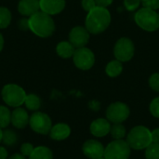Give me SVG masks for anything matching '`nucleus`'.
Masks as SVG:
<instances>
[{
	"mask_svg": "<svg viewBox=\"0 0 159 159\" xmlns=\"http://www.w3.org/2000/svg\"><path fill=\"white\" fill-rule=\"evenodd\" d=\"M81 6H82L83 9L87 12H89L90 10H92L94 7H97L95 0H82Z\"/></svg>",
	"mask_w": 159,
	"mask_h": 159,
	"instance_id": "32",
	"label": "nucleus"
},
{
	"mask_svg": "<svg viewBox=\"0 0 159 159\" xmlns=\"http://www.w3.org/2000/svg\"><path fill=\"white\" fill-rule=\"evenodd\" d=\"M12 15L10 10L6 7H0V29H5L9 26Z\"/></svg>",
	"mask_w": 159,
	"mask_h": 159,
	"instance_id": "25",
	"label": "nucleus"
},
{
	"mask_svg": "<svg viewBox=\"0 0 159 159\" xmlns=\"http://www.w3.org/2000/svg\"><path fill=\"white\" fill-rule=\"evenodd\" d=\"M7 151L4 146H0V159L7 158Z\"/></svg>",
	"mask_w": 159,
	"mask_h": 159,
	"instance_id": "36",
	"label": "nucleus"
},
{
	"mask_svg": "<svg viewBox=\"0 0 159 159\" xmlns=\"http://www.w3.org/2000/svg\"><path fill=\"white\" fill-rule=\"evenodd\" d=\"M114 0H95L96 5L98 7H109Z\"/></svg>",
	"mask_w": 159,
	"mask_h": 159,
	"instance_id": "34",
	"label": "nucleus"
},
{
	"mask_svg": "<svg viewBox=\"0 0 159 159\" xmlns=\"http://www.w3.org/2000/svg\"><path fill=\"white\" fill-rule=\"evenodd\" d=\"M111 124L106 118H98L91 122L89 127L90 133L97 138H102L110 133Z\"/></svg>",
	"mask_w": 159,
	"mask_h": 159,
	"instance_id": "15",
	"label": "nucleus"
},
{
	"mask_svg": "<svg viewBox=\"0 0 159 159\" xmlns=\"http://www.w3.org/2000/svg\"><path fill=\"white\" fill-rule=\"evenodd\" d=\"M143 7L151 8L154 10L159 9V0H141Z\"/></svg>",
	"mask_w": 159,
	"mask_h": 159,
	"instance_id": "31",
	"label": "nucleus"
},
{
	"mask_svg": "<svg viewBox=\"0 0 159 159\" xmlns=\"http://www.w3.org/2000/svg\"><path fill=\"white\" fill-rule=\"evenodd\" d=\"M152 143L159 144V128L155 129L152 131Z\"/></svg>",
	"mask_w": 159,
	"mask_h": 159,
	"instance_id": "35",
	"label": "nucleus"
},
{
	"mask_svg": "<svg viewBox=\"0 0 159 159\" xmlns=\"http://www.w3.org/2000/svg\"><path fill=\"white\" fill-rule=\"evenodd\" d=\"M110 133L114 140H123L126 137L127 130L122 123H114L111 126Z\"/></svg>",
	"mask_w": 159,
	"mask_h": 159,
	"instance_id": "23",
	"label": "nucleus"
},
{
	"mask_svg": "<svg viewBox=\"0 0 159 159\" xmlns=\"http://www.w3.org/2000/svg\"><path fill=\"white\" fill-rule=\"evenodd\" d=\"M30 116L26 109L21 106L14 108L11 112V124L15 129H22L29 125Z\"/></svg>",
	"mask_w": 159,
	"mask_h": 159,
	"instance_id": "13",
	"label": "nucleus"
},
{
	"mask_svg": "<svg viewBox=\"0 0 159 159\" xmlns=\"http://www.w3.org/2000/svg\"><path fill=\"white\" fill-rule=\"evenodd\" d=\"M97 159H105L104 157H101V158H97Z\"/></svg>",
	"mask_w": 159,
	"mask_h": 159,
	"instance_id": "41",
	"label": "nucleus"
},
{
	"mask_svg": "<svg viewBox=\"0 0 159 159\" xmlns=\"http://www.w3.org/2000/svg\"><path fill=\"white\" fill-rule=\"evenodd\" d=\"M29 126L34 132L40 135H47L49 134L53 125L51 118L47 114L36 111L30 116Z\"/></svg>",
	"mask_w": 159,
	"mask_h": 159,
	"instance_id": "8",
	"label": "nucleus"
},
{
	"mask_svg": "<svg viewBox=\"0 0 159 159\" xmlns=\"http://www.w3.org/2000/svg\"><path fill=\"white\" fill-rule=\"evenodd\" d=\"M149 87L154 90L159 92V73H155L153 74L148 80Z\"/></svg>",
	"mask_w": 159,
	"mask_h": 159,
	"instance_id": "27",
	"label": "nucleus"
},
{
	"mask_svg": "<svg viewBox=\"0 0 159 159\" xmlns=\"http://www.w3.org/2000/svg\"><path fill=\"white\" fill-rule=\"evenodd\" d=\"M10 123H11L10 110L5 105H0V128L2 129H7Z\"/></svg>",
	"mask_w": 159,
	"mask_h": 159,
	"instance_id": "24",
	"label": "nucleus"
},
{
	"mask_svg": "<svg viewBox=\"0 0 159 159\" xmlns=\"http://www.w3.org/2000/svg\"><path fill=\"white\" fill-rule=\"evenodd\" d=\"M40 10L52 16L61 13L65 6V0H39Z\"/></svg>",
	"mask_w": 159,
	"mask_h": 159,
	"instance_id": "14",
	"label": "nucleus"
},
{
	"mask_svg": "<svg viewBox=\"0 0 159 159\" xmlns=\"http://www.w3.org/2000/svg\"><path fill=\"white\" fill-rule=\"evenodd\" d=\"M2 99L4 102L13 108H17L24 104L26 98L25 90L16 84H7L3 87L1 91Z\"/></svg>",
	"mask_w": 159,
	"mask_h": 159,
	"instance_id": "5",
	"label": "nucleus"
},
{
	"mask_svg": "<svg viewBox=\"0 0 159 159\" xmlns=\"http://www.w3.org/2000/svg\"><path fill=\"white\" fill-rule=\"evenodd\" d=\"M75 48L69 41H61L56 47V53L62 59H69L74 56Z\"/></svg>",
	"mask_w": 159,
	"mask_h": 159,
	"instance_id": "18",
	"label": "nucleus"
},
{
	"mask_svg": "<svg viewBox=\"0 0 159 159\" xmlns=\"http://www.w3.org/2000/svg\"><path fill=\"white\" fill-rule=\"evenodd\" d=\"M135 53V46L133 41L129 37L119 38L114 48V55L116 60L121 62L129 61Z\"/></svg>",
	"mask_w": 159,
	"mask_h": 159,
	"instance_id": "7",
	"label": "nucleus"
},
{
	"mask_svg": "<svg viewBox=\"0 0 159 159\" xmlns=\"http://www.w3.org/2000/svg\"><path fill=\"white\" fill-rule=\"evenodd\" d=\"M158 15H159V13H158Z\"/></svg>",
	"mask_w": 159,
	"mask_h": 159,
	"instance_id": "42",
	"label": "nucleus"
},
{
	"mask_svg": "<svg viewBox=\"0 0 159 159\" xmlns=\"http://www.w3.org/2000/svg\"><path fill=\"white\" fill-rule=\"evenodd\" d=\"M8 159H26V157H24L20 153H16V154H13L12 156H10Z\"/></svg>",
	"mask_w": 159,
	"mask_h": 159,
	"instance_id": "37",
	"label": "nucleus"
},
{
	"mask_svg": "<svg viewBox=\"0 0 159 159\" xmlns=\"http://www.w3.org/2000/svg\"><path fill=\"white\" fill-rule=\"evenodd\" d=\"M105 147L97 140L91 139L86 141L82 145L83 154L89 159H97L103 157Z\"/></svg>",
	"mask_w": 159,
	"mask_h": 159,
	"instance_id": "12",
	"label": "nucleus"
},
{
	"mask_svg": "<svg viewBox=\"0 0 159 159\" xmlns=\"http://www.w3.org/2000/svg\"><path fill=\"white\" fill-rule=\"evenodd\" d=\"M90 104V106H91V109H93V110H98L99 108H100V103L98 102H96V101H93L92 102H90L89 103Z\"/></svg>",
	"mask_w": 159,
	"mask_h": 159,
	"instance_id": "38",
	"label": "nucleus"
},
{
	"mask_svg": "<svg viewBox=\"0 0 159 159\" xmlns=\"http://www.w3.org/2000/svg\"><path fill=\"white\" fill-rule=\"evenodd\" d=\"M123 71V64L118 60L111 61L105 67V73L110 77H117Z\"/></svg>",
	"mask_w": 159,
	"mask_h": 159,
	"instance_id": "20",
	"label": "nucleus"
},
{
	"mask_svg": "<svg viewBox=\"0 0 159 159\" xmlns=\"http://www.w3.org/2000/svg\"><path fill=\"white\" fill-rule=\"evenodd\" d=\"M149 110H150V113L151 115L156 117V118H159V97L155 98L151 103H150V106H149Z\"/></svg>",
	"mask_w": 159,
	"mask_h": 159,
	"instance_id": "28",
	"label": "nucleus"
},
{
	"mask_svg": "<svg viewBox=\"0 0 159 159\" xmlns=\"http://www.w3.org/2000/svg\"><path fill=\"white\" fill-rule=\"evenodd\" d=\"M29 30L41 38H47L53 34L56 26L52 17L41 10L28 19Z\"/></svg>",
	"mask_w": 159,
	"mask_h": 159,
	"instance_id": "2",
	"label": "nucleus"
},
{
	"mask_svg": "<svg viewBox=\"0 0 159 159\" xmlns=\"http://www.w3.org/2000/svg\"><path fill=\"white\" fill-rule=\"evenodd\" d=\"M145 158L159 159V144L152 143L145 149Z\"/></svg>",
	"mask_w": 159,
	"mask_h": 159,
	"instance_id": "26",
	"label": "nucleus"
},
{
	"mask_svg": "<svg viewBox=\"0 0 159 159\" xmlns=\"http://www.w3.org/2000/svg\"><path fill=\"white\" fill-rule=\"evenodd\" d=\"M111 13L107 7H96L86 17L85 27L92 34H99L104 32L111 23Z\"/></svg>",
	"mask_w": 159,
	"mask_h": 159,
	"instance_id": "1",
	"label": "nucleus"
},
{
	"mask_svg": "<svg viewBox=\"0 0 159 159\" xmlns=\"http://www.w3.org/2000/svg\"><path fill=\"white\" fill-rule=\"evenodd\" d=\"M18 25H19V28L22 31H27L29 30V24H28V19L26 18H23V19H20L18 22Z\"/></svg>",
	"mask_w": 159,
	"mask_h": 159,
	"instance_id": "33",
	"label": "nucleus"
},
{
	"mask_svg": "<svg viewBox=\"0 0 159 159\" xmlns=\"http://www.w3.org/2000/svg\"><path fill=\"white\" fill-rule=\"evenodd\" d=\"M4 44H5L4 37H3L2 34L0 33V52L2 51V49H3V48H4Z\"/></svg>",
	"mask_w": 159,
	"mask_h": 159,
	"instance_id": "39",
	"label": "nucleus"
},
{
	"mask_svg": "<svg viewBox=\"0 0 159 159\" xmlns=\"http://www.w3.org/2000/svg\"><path fill=\"white\" fill-rule=\"evenodd\" d=\"M136 24L146 32H155L159 28V15L157 10L142 7L134 15Z\"/></svg>",
	"mask_w": 159,
	"mask_h": 159,
	"instance_id": "4",
	"label": "nucleus"
},
{
	"mask_svg": "<svg viewBox=\"0 0 159 159\" xmlns=\"http://www.w3.org/2000/svg\"><path fill=\"white\" fill-rule=\"evenodd\" d=\"M90 34L87 30L86 27L83 26H75L69 33V42L75 48H83L89 41Z\"/></svg>",
	"mask_w": 159,
	"mask_h": 159,
	"instance_id": "11",
	"label": "nucleus"
},
{
	"mask_svg": "<svg viewBox=\"0 0 159 159\" xmlns=\"http://www.w3.org/2000/svg\"><path fill=\"white\" fill-rule=\"evenodd\" d=\"M71 134V128L66 123H58L52 126L49 136L54 141H64L66 140Z\"/></svg>",
	"mask_w": 159,
	"mask_h": 159,
	"instance_id": "17",
	"label": "nucleus"
},
{
	"mask_svg": "<svg viewBox=\"0 0 159 159\" xmlns=\"http://www.w3.org/2000/svg\"><path fill=\"white\" fill-rule=\"evenodd\" d=\"M141 4V0H124V6L129 11L137 10Z\"/></svg>",
	"mask_w": 159,
	"mask_h": 159,
	"instance_id": "29",
	"label": "nucleus"
},
{
	"mask_svg": "<svg viewBox=\"0 0 159 159\" xmlns=\"http://www.w3.org/2000/svg\"><path fill=\"white\" fill-rule=\"evenodd\" d=\"M105 114L106 119L111 123H123L129 118L130 109L126 103L122 102H116L107 107Z\"/></svg>",
	"mask_w": 159,
	"mask_h": 159,
	"instance_id": "9",
	"label": "nucleus"
},
{
	"mask_svg": "<svg viewBox=\"0 0 159 159\" xmlns=\"http://www.w3.org/2000/svg\"><path fill=\"white\" fill-rule=\"evenodd\" d=\"M2 135H3V130H2V129L0 128V143H2Z\"/></svg>",
	"mask_w": 159,
	"mask_h": 159,
	"instance_id": "40",
	"label": "nucleus"
},
{
	"mask_svg": "<svg viewBox=\"0 0 159 159\" xmlns=\"http://www.w3.org/2000/svg\"><path fill=\"white\" fill-rule=\"evenodd\" d=\"M73 61L76 68L82 71H87L93 67L95 63V55L92 50L87 47L75 48Z\"/></svg>",
	"mask_w": 159,
	"mask_h": 159,
	"instance_id": "10",
	"label": "nucleus"
},
{
	"mask_svg": "<svg viewBox=\"0 0 159 159\" xmlns=\"http://www.w3.org/2000/svg\"><path fill=\"white\" fill-rule=\"evenodd\" d=\"M34 149V147L33 144L30 143H23L20 145V154H22V155H23L24 157H29L31 156V154L33 153Z\"/></svg>",
	"mask_w": 159,
	"mask_h": 159,
	"instance_id": "30",
	"label": "nucleus"
},
{
	"mask_svg": "<svg viewBox=\"0 0 159 159\" xmlns=\"http://www.w3.org/2000/svg\"><path fill=\"white\" fill-rule=\"evenodd\" d=\"M19 141V137L18 134L12 130V129H5V130H3V135H2V143L7 145V146H14L15 144H17Z\"/></svg>",
	"mask_w": 159,
	"mask_h": 159,
	"instance_id": "22",
	"label": "nucleus"
},
{
	"mask_svg": "<svg viewBox=\"0 0 159 159\" xmlns=\"http://www.w3.org/2000/svg\"><path fill=\"white\" fill-rule=\"evenodd\" d=\"M129 147L134 150H144L152 143V131L144 126L131 129L126 139Z\"/></svg>",
	"mask_w": 159,
	"mask_h": 159,
	"instance_id": "3",
	"label": "nucleus"
},
{
	"mask_svg": "<svg viewBox=\"0 0 159 159\" xmlns=\"http://www.w3.org/2000/svg\"><path fill=\"white\" fill-rule=\"evenodd\" d=\"M29 159H53V153L51 149L47 146H36L29 157Z\"/></svg>",
	"mask_w": 159,
	"mask_h": 159,
	"instance_id": "19",
	"label": "nucleus"
},
{
	"mask_svg": "<svg viewBox=\"0 0 159 159\" xmlns=\"http://www.w3.org/2000/svg\"><path fill=\"white\" fill-rule=\"evenodd\" d=\"M131 148L125 140H114L104 150L103 157L105 159H129Z\"/></svg>",
	"mask_w": 159,
	"mask_h": 159,
	"instance_id": "6",
	"label": "nucleus"
},
{
	"mask_svg": "<svg viewBox=\"0 0 159 159\" xmlns=\"http://www.w3.org/2000/svg\"><path fill=\"white\" fill-rule=\"evenodd\" d=\"M24 105L26 107V109H28L29 111H38L41 107V99L34 93L31 94H27L25 101H24Z\"/></svg>",
	"mask_w": 159,
	"mask_h": 159,
	"instance_id": "21",
	"label": "nucleus"
},
{
	"mask_svg": "<svg viewBox=\"0 0 159 159\" xmlns=\"http://www.w3.org/2000/svg\"><path fill=\"white\" fill-rule=\"evenodd\" d=\"M39 10V0H20L18 4V11L24 17H31Z\"/></svg>",
	"mask_w": 159,
	"mask_h": 159,
	"instance_id": "16",
	"label": "nucleus"
}]
</instances>
